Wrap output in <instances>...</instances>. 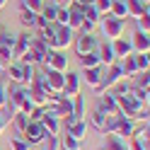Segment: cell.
<instances>
[{"label":"cell","mask_w":150,"mask_h":150,"mask_svg":"<svg viewBox=\"0 0 150 150\" xmlns=\"http://www.w3.org/2000/svg\"><path fill=\"white\" fill-rule=\"evenodd\" d=\"M80 65H82V68H95V65H102V61H99V53H97V51L82 53V56H80Z\"/></svg>","instance_id":"cell-25"},{"label":"cell","mask_w":150,"mask_h":150,"mask_svg":"<svg viewBox=\"0 0 150 150\" xmlns=\"http://www.w3.org/2000/svg\"><path fill=\"white\" fill-rule=\"evenodd\" d=\"M82 114H85V97H80V92L73 97V116L75 119H82Z\"/></svg>","instance_id":"cell-28"},{"label":"cell","mask_w":150,"mask_h":150,"mask_svg":"<svg viewBox=\"0 0 150 150\" xmlns=\"http://www.w3.org/2000/svg\"><path fill=\"white\" fill-rule=\"evenodd\" d=\"M56 12H58V5H56V0H44V7H41V17L46 22H56Z\"/></svg>","instance_id":"cell-21"},{"label":"cell","mask_w":150,"mask_h":150,"mask_svg":"<svg viewBox=\"0 0 150 150\" xmlns=\"http://www.w3.org/2000/svg\"><path fill=\"white\" fill-rule=\"evenodd\" d=\"M133 58H136V65H138V73H148V65H150L148 53H136Z\"/></svg>","instance_id":"cell-32"},{"label":"cell","mask_w":150,"mask_h":150,"mask_svg":"<svg viewBox=\"0 0 150 150\" xmlns=\"http://www.w3.org/2000/svg\"><path fill=\"white\" fill-rule=\"evenodd\" d=\"M36 17H39V15H36V12H32V10H27V7H22V15H20V22H22L24 27H29V29H32V27H36Z\"/></svg>","instance_id":"cell-29"},{"label":"cell","mask_w":150,"mask_h":150,"mask_svg":"<svg viewBox=\"0 0 150 150\" xmlns=\"http://www.w3.org/2000/svg\"><path fill=\"white\" fill-rule=\"evenodd\" d=\"M44 65H46V68H53V70H61V73H65V68H68V58H65V53H63V51L49 49Z\"/></svg>","instance_id":"cell-7"},{"label":"cell","mask_w":150,"mask_h":150,"mask_svg":"<svg viewBox=\"0 0 150 150\" xmlns=\"http://www.w3.org/2000/svg\"><path fill=\"white\" fill-rule=\"evenodd\" d=\"M82 22H85V12H82V7H78L75 3H70L68 5V27L73 32H78L80 27H82Z\"/></svg>","instance_id":"cell-10"},{"label":"cell","mask_w":150,"mask_h":150,"mask_svg":"<svg viewBox=\"0 0 150 150\" xmlns=\"http://www.w3.org/2000/svg\"><path fill=\"white\" fill-rule=\"evenodd\" d=\"M111 49H114V56L116 58H126V56L133 53V44H131V39H114L111 41Z\"/></svg>","instance_id":"cell-13"},{"label":"cell","mask_w":150,"mask_h":150,"mask_svg":"<svg viewBox=\"0 0 150 150\" xmlns=\"http://www.w3.org/2000/svg\"><path fill=\"white\" fill-rule=\"evenodd\" d=\"M22 7H27V10H32V12L39 15L41 7H44V0H22Z\"/></svg>","instance_id":"cell-33"},{"label":"cell","mask_w":150,"mask_h":150,"mask_svg":"<svg viewBox=\"0 0 150 150\" xmlns=\"http://www.w3.org/2000/svg\"><path fill=\"white\" fill-rule=\"evenodd\" d=\"M29 44H32V34H20V36H15V44H12V58L20 61L22 56L29 51Z\"/></svg>","instance_id":"cell-9"},{"label":"cell","mask_w":150,"mask_h":150,"mask_svg":"<svg viewBox=\"0 0 150 150\" xmlns=\"http://www.w3.org/2000/svg\"><path fill=\"white\" fill-rule=\"evenodd\" d=\"M10 148H12V150H29V143H27L24 138L12 136V138H10Z\"/></svg>","instance_id":"cell-35"},{"label":"cell","mask_w":150,"mask_h":150,"mask_svg":"<svg viewBox=\"0 0 150 150\" xmlns=\"http://www.w3.org/2000/svg\"><path fill=\"white\" fill-rule=\"evenodd\" d=\"M109 15L119 17V20H126V17H128V7H126V0H111Z\"/></svg>","instance_id":"cell-22"},{"label":"cell","mask_w":150,"mask_h":150,"mask_svg":"<svg viewBox=\"0 0 150 150\" xmlns=\"http://www.w3.org/2000/svg\"><path fill=\"white\" fill-rule=\"evenodd\" d=\"M126 7H128V15L140 17L148 12V0H126Z\"/></svg>","instance_id":"cell-19"},{"label":"cell","mask_w":150,"mask_h":150,"mask_svg":"<svg viewBox=\"0 0 150 150\" xmlns=\"http://www.w3.org/2000/svg\"><path fill=\"white\" fill-rule=\"evenodd\" d=\"M7 5V0H0V10H3V7Z\"/></svg>","instance_id":"cell-43"},{"label":"cell","mask_w":150,"mask_h":150,"mask_svg":"<svg viewBox=\"0 0 150 150\" xmlns=\"http://www.w3.org/2000/svg\"><path fill=\"white\" fill-rule=\"evenodd\" d=\"M53 34H56V41H53V49L56 51H63L73 44V29L68 24H58L53 22Z\"/></svg>","instance_id":"cell-4"},{"label":"cell","mask_w":150,"mask_h":150,"mask_svg":"<svg viewBox=\"0 0 150 150\" xmlns=\"http://www.w3.org/2000/svg\"><path fill=\"white\" fill-rule=\"evenodd\" d=\"M65 133L73 136V138H78V140H82L85 133H87V124L82 119H78V121H73V124H68V131H65Z\"/></svg>","instance_id":"cell-18"},{"label":"cell","mask_w":150,"mask_h":150,"mask_svg":"<svg viewBox=\"0 0 150 150\" xmlns=\"http://www.w3.org/2000/svg\"><path fill=\"white\" fill-rule=\"evenodd\" d=\"M61 145H63L65 150H80V140H78V138H73V136H68V133H65V136L61 138Z\"/></svg>","instance_id":"cell-31"},{"label":"cell","mask_w":150,"mask_h":150,"mask_svg":"<svg viewBox=\"0 0 150 150\" xmlns=\"http://www.w3.org/2000/svg\"><path fill=\"white\" fill-rule=\"evenodd\" d=\"M121 70H124V75H128V78H133V75L138 73V65H136V58H133V56H126V58H124Z\"/></svg>","instance_id":"cell-27"},{"label":"cell","mask_w":150,"mask_h":150,"mask_svg":"<svg viewBox=\"0 0 150 150\" xmlns=\"http://www.w3.org/2000/svg\"><path fill=\"white\" fill-rule=\"evenodd\" d=\"M12 119H15V128L20 131V133H24V128H27V124H29V116H27L24 111H17V114H15Z\"/></svg>","instance_id":"cell-30"},{"label":"cell","mask_w":150,"mask_h":150,"mask_svg":"<svg viewBox=\"0 0 150 150\" xmlns=\"http://www.w3.org/2000/svg\"><path fill=\"white\" fill-rule=\"evenodd\" d=\"M46 150H58V138H56V136H49V140H46Z\"/></svg>","instance_id":"cell-40"},{"label":"cell","mask_w":150,"mask_h":150,"mask_svg":"<svg viewBox=\"0 0 150 150\" xmlns=\"http://www.w3.org/2000/svg\"><path fill=\"white\" fill-rule=\"evenodd\" d=\"M7 73H10V80L17 82V85H24V78H22V63L17 61V63H7Z\"/></svg>","instance_id":"cell-23"},{"label":"cell","mask_w":150,"mask_h":150,"mask_svg":"<svg viewBox=\"0 0 150 150\" xmlns=\"http://www.w3.org/2000/svg\"><path fill=\"white\" fill-rule=\"evenodd\" d=\"M85 70V80H87V85L90 87H97L99 85V80H102V65H95V68H82Z\"/></svg>","instance_id":"cell-20"},{"label":"cell","mask_w":150,"mask_h":150,"mask_svg":"<svg viewBox=\"0 0 150 150\" xmlns=\"http://www.w3.org/2000/svg\"><path fill=\"white\" fill-rule=\"evenodd\" d=\"M82 12H85V20H90V22H95V24L99 22V17H102V15H99V12L95 10V5H87V7H85V10H82Z\"/></svg>","instance_id":"cell-37"},{"label":"cell","mask_w":150,"mask_h":150,"mask_svg":"<svg viewBox=\"0 0 150 150\" xmlns=\"http://www.w3.org/2000/svg\"><path fill=\"white\" fill-rule=\"evenodd\" d=\"M97 53H99L102 65H111V63H116V56H114V49H111V41H104L102 46H97Z\"/></svg>","instance_id":"cell-16"},{"label":"cell","mask_w":150,"mask_h":150,"mask_svg":"<svg viewBox=\"0 0 150 150\" xmlns=\"http://www.w3.org/2000/svg\"><path fill=\"white\" fill-rule=\"evenodd\" d=\"M97 24L102 27V34H104V39H109V41L119 39V36L124 34V29H126V20H119V17L109 15V12H107V15H102Z\"/></svg>","instance_id":"cell-1"},{"label":"cell","mask_w":150,"mask_h":150,"mask_svg":"<svg viewBox=\"0 0 150 150\" xmlns=\"http://www.w3.org/2000/svg\"><path fill=\"white\" fill-rule=\"evenodd\" d=\"M5 126H7V119H3V116H0V133L5 131Z\"/></svg>","instance_id":"cell-42"},{"label":"cell","mask_w":150,"mask_h":150,"mask_svg":"<svg viewBox=\"0 0 150 150\" xmlns=\"http://www.w3.org/2000/svg\"><path fill=\"white\" fill-rule=\"evenodd\" d=\"M24 140H27L29 145H39V143L46 140V131H44V126L39 124V121H29V124H27V128H24Z\"/></svg>","instance_id":"cell-6"},{"label":"cell","mask_w":150,"mask_h":150,"mask_svg":"<svg viewBox=\"0 0 150 150\" xmlns=\"http://www.w3.org/2000/svg\"><path fill=\"white\" fill-rule=\"evenodd\" d=\"M138 20V32H150V12H145V15H140V17H136Z\"/></svg>","instance_id":"cell-34"},{"label":"cell","mask_w":150,"mask_h":150,"mask_svg":"<svg viewBox=\"0 0 150 150\" xmlns=\"http://www.w3.org/2000/svg\"><path fill=\"white\" fill-rule=\"evenodd\" d=\"M131 143H128V150H148V126L145 128H138L128 136Z\"/></svg>","instance_id":"cell-11"},{"label":"cell","mask_w":150,"mask_h":150,"mask_svg":"<svg viewBox=\"0 0 150 150\" xmlns=\"http://www.w3.org/2000/svg\"><path fill=\"white\" fill-rule=\"evenodd\" d=\"M27 99H29V90H27V85H17V82H12L10 90H7V102L20 111V107L24 104Z\"/></svg>","instance_id":"cell-5"},{"label":"cell","mask_w":150,"mask_h":150,"mask_svg":"<svg viewBox=\"0 0 150 150\" xmlns=\"http://www.w3.org/2000/svg\"><path fill=\"white\" fill-rule=\"evenodd\" d=\"M131 44H133V51H138V53H148V49H150V39L145 32H136Z\"/></svg>","instance_id":"cell-17"},{"label":"cell","mask_w":150,"mask_h":150,"mask_svg":"<svg viewBox=\"0 0 150 150\" xmlns=\"http://www.w3.org/2000/svg\"><path fill=\"white\" fill-rule=\"evenodd\" d=\"M97 39L92 34H80L78 39H75V51H78V56L82 53H90V51H97Z\"/></svg>","instance_id":"cell-8"},{"label":"cell","mask_w":150,"mask_h":150,"mask_svg":"<svg viewBox=\"0 0 150 150\" xmlns=\"http://www.w3.org/2000/svg\"><path fill=\"white\" fill-rule=\"evenodd\" d=\"M12 44H15V36L10 32H3L0 29V46H7V49H12Z\"/></svg>","instance_id":"cell-38"},{"label":"cell","mask_w":150,"mask_h":150,"mask_svg":"<svg viewBox=\"0 0 150 150\" xmlns=\"http://www.w3.org/2000/svg\"><path fill=\"white\" fill-rule=\"evenodd\" d=\"M107 121H109V116L104 114V111H99V109H95V111H92V116H90V124L95 126L97 131H104Z\"/></svg>","instance_id":"cell-26"},{"label":"cell","mask_w":150,"mask_h":150,"mask_svg":"<svg viewBox=\"0 0 150 150\" xmlns=\"http://www.w3.org/2000/svg\"><path fill=\"white\" fill-rule=\"evenodd\" d=\"M39 124L44 126L46 136H56L58 133V116H53L51 111H44V116L39 119Z\"/></svg>","instance_id":"cell-15"},{"label":"cell","mask_w":150,"mask_h":150,"mask_svg":"<svg viewBox=\"0 0 150 150\" xmlns=\"http://www.w3.org/2000/svg\"><path fill=\"white\" fill-rule=\"evenodd\" d=\"M7 104V85L5 82H0V109Z\"/></svg>","instance_id":"cell-39"},{"label":"cell","mask_w":150,"mask_h":150,"mask_svg":"<svg viewBox=\"0 0 150 150\" xmlns=\"http://www.w3.org/2000/svg\"><path fill=\"white\" fill-rule=\"evenodd\" d=\"M99 111H104L107 116H116L119 114V104H116V97L114 95H104L99 99V107H97Z\"/></svg>","instance_id":"cell-14"},{"label":"cell","mask_w":150,"mask_h":150,"mask_svg":"<svg viewBox=\"0 0 150 150\" xmlns=\"http://www.w3.org/2000/svg\"><path fill=\"white\" fill-rule=\"evenodd\" d=\"M41 70H44V82H46V90H49L51 95H63L65 73L53 70V68H46V65H41Z\"/></svg>","instance_id":"cell-2"},{"label":"cell","mask_w":150,"mask_h":150,"mask_svg":"<svg viewBox=\"0 0 150 150\" xmlns=\"http://www.w3.org/2000/svg\"><path fill=\"white\" fill-rule=\"evenodd\" d=\"M92 5H95V10L99 15H107L109 7H111V0H92Z\"/></svg>","instance_id":"cell-36"},{"label":"cell","mask_w":150,"mask_h":150,"mask_svg":"<svg viewBox=\"0 0 150 150\" xmlns=\"http://www.w3.org/2000/svg\"><path fill=\"white\" fill-rule=\"evenodd\" d=\"M107 150H128L126 138H119L114 133H107Z\"/></svg>","instance_id":"cell-24"},{"label":"cell","mask_w":150,"mask_h":150,"mask_svg":"<svg viewBox=\"0 0 150 150\" xmlns=\"http://www.w3.org/2000/svg\"><path fill=\"white\" fill-rule=\"evenodd\" d=\"M73 3H75V5H78V7H82V10H85V7H87V5H92V0H73Z\"/></svg>","instance_id":"cell-41"},{"label":"cell","mask_w":150,"mask_h":150,"mask_svg":"<svg viewBox=\"0 0 150 150\" xmlns=\"http://www.w3.org/2000/svg\"><path fill=\"white\" fill-rule=\"evenodd\" d=\"M80 92V75L78 73H68L65 75V82H63V97H75Z\"/></svg>","instance_id":"cell-12"},{"label":"cell","mask_w":150,"mask_h":150,"mask_svg":"<svg viewBox=\"0 0 150 150\" xmlns=\"http://www.w3.org/2000/svg\"><path fill=\"white\" fill-rule=\"evenodd\" d=\"M124 78V70H121V63H111L109 65V73L107 75H102V80H99V85L95 87L99 95H104V92L111 87V85H116V82Z\"/></svg>","instance_id":"cell-3"}]
</instances>
